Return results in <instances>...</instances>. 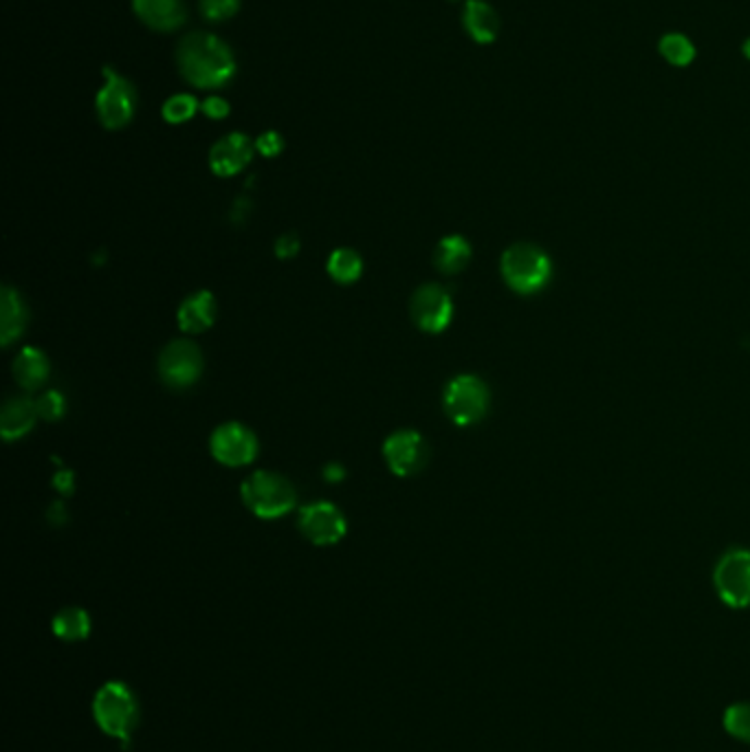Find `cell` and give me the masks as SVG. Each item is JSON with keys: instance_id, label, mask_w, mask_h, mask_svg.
Masks as SVG:
<instances>
[{"instance_id": "5b68a950", "label": "cell", "mask_w": 750, "mask_h": 752, "mask_svg": "<svg viewBox=\"0 0 750 752\" xmlns=\"http://www.w3.org/2000/svg\"><path fill=\"white\" fill-rule=\"evenodd\" d=\"M241 491L247 508L262 519L282 517L293 510L297 502L293 484L271 471H256L243 482Z\"/></svg>"}, {"instance_id": "484cf974", "label": "cell", "mask_w": 750, "mask_h": 752, "mask_svg": "<svg viewBox=\"0 0 750 752\" xmlns=\"http://www.w3.org/2000/svg\"><path fill=\"white\" fill-rule=\"evenodd\" d=\"M198 5L209 23H223L241 10V0H200Z\"/></svg>"}, {"instance_id": "8fae6325", "label": "cell", "mask_w": 750, "mask_h": 752, "mask_svg": "<svg viewBox=\"0 0 750 752\" xmlns=\"http://www.w3.org/2000/svg\"><path fill=\"white\" fill-rule=\"evenodd\" d=\"M202 372L200 350L185 340L172 342L159 357V374L170 387H189Z\"/></svg>"}, {"instance_id": "5bb4252c", "label": "cell", "mask_w": 750, "mask_h": 752, "mask_svg": "<svg viewBox=\"0 0 750 752\" xmlns=\"http://www.w3.org/2000/svg\"><path fill=\"white\" fill-rule=\"evenodd\" d=\"M133 10L155 32H174L187 21L183 0H133Z\"/></svg>"}, {"instance_id": "ffe728a7", "label": "cell", "mask_w": 750, "mask_h": 752, "mask_svg": "<svg viewBox=\"0 0 750 752\" xmlns=\"http://www.w3.org/2000/svg\"><path fill=\"white\" fill-rule=\"evenodd\" d=\"M51 629L64 642H79L90 636V616L82 607H64L56 614Z\"/></svg>"}, {"instance_id": "ac0fdd59", "label": "cell", "mask_w": 750, "mask_h": 752, "mask_svg": "<svg viewBox=\"0 0 750 752\" xmlns=\"http://www.w3.org/2000/svg\"><path fill=\"white\" fill-rule=\"evenodd\" d=\"M36 416H38L36 403H32L29 398H12L5 405L3 416H0V429H3L5 441H14V439L25 436L34 427Z\"/></svg>"}, {"instance_id": "44dd1931", "label": "cell", "mask_w": 750, "mask_h": 752, "mask_svg": "<svg viewBox=\"0 0 750 752\" xmlns=\"http://www.w3.org/2000/svg\"><path fill=\"white\" fill-rule=\"evenodd\" d=\"M471 260V245L463 236H447L439 247L434 262L443 273H458Z\"/></svg>"}, {"instance_id": "277c9868", "label": "cell", "mask_w": 750, "mask_h": 752, "mask_svg": "<svg viewBox=\"0 0 750 752\" xmlns=\"http://www.w3.org/2000/svg\"><path fill=\"white\" fill-rule=\"evenodd\" d=\"M103 84L95 97V111L103 128L120 131L131 124L137 111V88L113 66L101 69Z\"/></svg>"}, {"instance_id": "6da1fadb", "label": "cell", "mask_w": 750, "mask_h": 752, "mask_svg": "<svg viewBox=\"0 0 750 752\" xmlns=\"http://www.w3.org/2000/svg\"><path fill=\"white\" fill-rule=\"evenodd\" d=\"M176 64L185 82L205 90L223 88L236 75V58L232 49L207 32H194L181 38Z\"/></svg>"}, {"instance_id": "7402d4cb", "label": "cell", "mask_w": 750, "mask_h": 752, "mask_svg": "<svg viewBox=\"0 0 750 752\" xmlns=\"http://www.w3.org/2000/svg\"><path fill=\"white\" fill-rule=\"evenodd\" d=\"M361 269H364V262H361L359 254L353 249H337L329 258V273L340 284H351V282L359 280Z\"/></svg>"}, {"instance_id": "3957f363", "label": "cell", "mask_w": 750, "mask_h": 752, "mask_svg": "<svg viewBox=\"0 0 750 752\" xmlns=\"http://www.w3.org/2000/svg\"><path fill=\"white\" fill-rule=\"evenodd\" d=\"M502 275L513 291L521 295H530V293L542 291L551 282L553 264H551V258L540 247L519 243L504 251Z\"/></svg>"}, {"instance_id": "9c48e42d", "label": "cell", "mask_w": 750, "mask_h": 752, "mask_svg": "<svg viewBox=\"0 0 750 752\" xmlns=\"http://www.w3.org/2000/svg\"><path fill=\"white\" fill-rule=\"evenodd\" d=\"M454 315V301L450 293L439 284L420 286L411 297V317L416 326L427 333H441L450 326Z\"/></svg>"}, {"instance_id": "30bf717a", "label": "cell", "mask_w": 750, "mask_h": 752, "mask_svg": "<svg viewBox=\"0 0 750 752\" xmlns=\"http://www.w3.org/2000/svg\"><path fill=\"white\" fill-rule=\"evenodd\" d=\"M299 528L308 542L317 546H333L344 540L346 519L337 506L317 502L299 510Z\"/></svg>"}, {"instance_id": "8992f818", "label": "cell", "mask_w": 750, "mask_h": 752, "mask_svg": "<svg viewBox=\"0 0 750 752\" xmlns=\"http://www.w3.org/2000/svg\"><path fill=\"white\" fill-rule=\"evenodd\" d=\"M713 583L728 607H750V551L733 548L724 553L713 570Z\"/></svg>"}, {"instance_id": "4dcf8cb0", "label": "cell", "mask_w": 750, "mask_h": 752, "mask_svg": "<svg viewBox=\"0 0 750 752\" xmlns=\"http://www.w3.org/2000/svg\"><path fill=\"white\" fill-rule=\"evenodd\" d=\"M53 486H56L60 493H64V495L73 493V473H71V471H60V473L53 478Z\"/></svg>"}, {"instance_id": "4fadbf2b", "label": "cell", "mask_w": 750, "mask_h": 752, "mask_svg": "<svg viewBox=\"0 0 750 752\" xmlns=\"http://www.w3.org/2000/svg\"><path fill=\"white\" fill-rule=\"evenodd\" d=\"M256 152L251 139L243 133H232L213 144L209 152V165L219 176H234L245 170Z\"/></svg>"}, {"instance_id": "7a4b0ae2", "label": "cell", "mask_w": 750, "mask_h": 752, "mask_svg": "<svg viewBox=\"0 0 750 752\" xmlns=\"http://www.w3.org/2000/svg\"><path fill=\"white\" fill-rule=\"evenodd\" d=\"M93 717L101 732L118 739L122 748H126L133 741L142 719L137 693L120 680L101 685L93 700Z\"/></svg>"}, {"instance_id": "4316f807", "label": "cell", "mask_w": 750, "mask_h": 752, "mask_svg": "<svg viewBox=\"0 0 750 752\" xmlns=\"http://www.w3.org/2000/svg\"><path fill=\"white\" fill-rule=\"evenodd\" d=\"M36 407L38 416H42L45 420H58L64 414V398L60 392H47L38 398Z\"/></svg>"}, {"instance_id": "f546056e", "label": "cell", "mask_w": 750, "mask_h": 752, "mask_svg": "<svg viewBox=\"0 0 750 752\" xmlns=\"http://www.w3.org/2000/svg\"><path fill=\"white\" fill-rule=\"evenodd\" d=\"M275 251H278L280 258H293V256L299 251V241H297V236H293V234L282 236V238L278 241V245H275Z\"/></svg>"}, {"instance_id": "d6986e66", "label": "cell", "mask_w": 750, "mask_h": 752, "mask_svg": "<svg viewBox=\"0 0 750 752\" xmlns=\"http://www.w3.org/2000/svg\"><path fill=\"white\" fill-rule=\"evenodd\" d=\"M14 377L25 390H38L49 377V361L36 348H25L14 361Z\"/></svg>"}, {"instance_id": "52a82bcc", "label": "cell", "mask_w": 750, "mask_h": 752, "mask_svg": "<svg viewBox=\"0 0 750 752\" xmlns=\"http://www.w3.org/2000/svg\"><path fill=\"white\" fill-rule=\"evenodd\" d=\"M489 409V387L474 374L456 377L445 390V411L456 424H474Z\"/></svg>"}, {"instance_id": "1f68e13d", "label": "cell", "mask_w": 750, "mask_h": 752, "mask_svg": "<svg viewBox=\"0 0 750 752\" xmlns=\"http://www.w3.org/2000/svg\"><path fill=\"white\" fill-rule=\"evenodd\" d=\"M344 469H342V465H337V463H333V465H329L327 469H324V478L329 480V482H342L344 480Z\"/></svg>"}, {"instance_id": "7c38bea8", "label": "cell", "mask_w": 750, "mask_h": 752, "mask_svg": "<svg viewBox=\"0 0 750 752\" xmlns=\"http://www.w3.org/2000/svg\"><path fill=\"white\" fill-rule=\"evenodd\" d=\"M383 456L396 476H414L427 463V445L411 429H401L383 445Z\"/></svg>"}, {"instance_id": "e0dca14e", "label": "cell", "mask_w": 750, "mask_h": 752, "mask_svg": "<svg viewBox=\"0 0 750 752\" xmlns=\"http://www.w3.org/2000/svg\"><path fill=\"white\" fill-rule=\"evenodd\" d=\"M25 326L27 308L21 295L12 286H5L3 297H0V340H3V346H10L16 337H21Z\"/></svg>"}, {"instance_id": "9a60e30c", "label": "cell", "mask_w": 750, "mask_h": 752, "mask_svg": "<svg viewBox=\"0 0 750 752\" xmlns=\"http://www.w3.org/2000/svg\"><path fill=\"white\" fill-rule=\"evenodd\" d=\"M213 315H217V299L207 291H198L181 304L179 326L185 333H202L213 324Z\"/></svg>"}, {"instance_id": "d4e9b609", "label": "cell", "mask_w": 750, "mask_h": 752, "mask_svg": "<svg viewBox=\"0 0 750 752\" xmlns=\"http://www.w3.org/2000/svg\"><path fill=\"white\" fill-rule=\"evenodd\" d=\"M196 111H198L196 97L189 93H179V95H172L163 103V120L168 124H185L196 115Z\"/></svg>"}, {"instance_id": "2e32d148", "label": "cell", "mask_w": 750, "mask_h": 752, "mask_svg": "<svg viewBox=\"0 0 750 752\" xmlns=\"http://www.w3.org/2000/svg\"><path fill=\"white\" fill-rule=\"evenodd\" d=\"M463 25L465 32L480 45L493 42L500 34V16L484 0H467Z\"/></svg>"}, {"instance_id": "83f0119b", "label": "cell", "mask_w": 750, "mask_h": 752, "mask_svg": "<svg viewBox=\"0 0 750 752\" xmlns=\"http://www.w3.org/2000/svg\"><path fill=\"white\" fill-rule=\"evenodd\" d=\"M282 148H284V139L275 131H269V133L260 135L258 141H256V150L262 152L265 157H275V155L282 152Z\"/></svg>"}, {"instance_id": "ba28073f", "label": "cell", "mask_w": 750, "mask_h": 752, "mask_svg": "<svg viewBox=\"0 0 750 752\" xmlns=\"http://www.w3.org/2000/svg\"><path fill=\"white\" fill-rule=\"evenodd\" d=\"M211 454L228 467H243L258 456V441L241 422H225L211 436Z\"/></svg>"}, {"instance_id": "d6a6232c", "label": "cell", "mask_w": 750, "mask_h": 752, "mask_svg": "<svg viewBox=\"0 0 750 752\" xmlns=\"http://www.w3.org/2000/svg\"><path fill=\"white\" fill-rule=\"evenodd\" d=\"M743 56L750 60V38L743 42Z\"/></svg>"}, {"instance_id": "cb8c5ba5", "label": "cell", "mask_w": 750, "mask_h": 752, "mask_svg": "<svg viewBox=\"0 0 750 752\" xmlns=\"http://www.w3.org/2000/svg\"><path fill=\"white\" fill-rule=\"evenodd\" d=\"M724 730L730 737L750 743V702H737L724 711Z\"/></svg>"}, {"instance_id": "f1b7e54d", "label": "cell", "mask_w": 750, "mask_h": 752, "mask_svg": "<svg viewBox=\"0 0 750 752\" xmlns=\"http://www.w3.org/2000/svg\"><path fill=\"white\" fill-rule=\"evenodd\" d=\"M200 111L211 120H225L230 115V103L223 97H207L200 103Z\"/></svg>"}, {"instance_id": "603a6c76", "label": "cell", "mask_w": 750, "mask_h": 752, "mask_svg": "<svg viewBox=\"0 0 750 752\" xmlns=\"http://www.w3.org/2000/svg\"><path fill=\"white\" fill-rule=\"evenodd\" d=\"M663 58L674 64V66H689L696 58V47L693 42L683 36V34H667L661 38V45H659Z\"/></svg>"}]
</instances>
